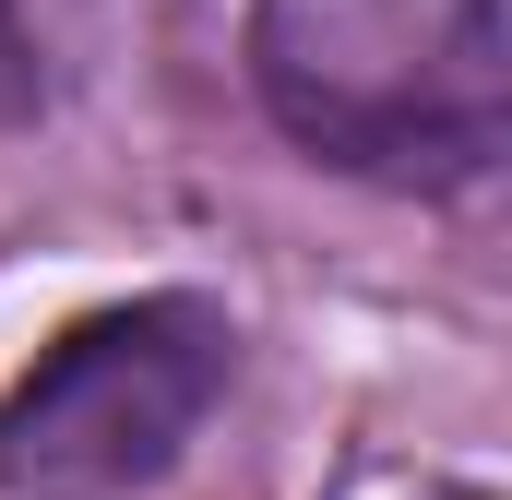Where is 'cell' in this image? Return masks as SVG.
Listing matches in <instances>:
<instances>
[{
	"label": "cell",
	"instance_id": "1",
	"mask_svg": "<svg viewBox=\"0 0 512 500\" xmlns=\"http://www.w3.org/2000/svg\"><path fill=\"white\" fill-rule=\"evenodd\" d=\"M251 84L298 155L465 191L512 131V36L501 0H251Z\"/></svg>",
	"mask_w": 512,
	"mask_h": 500
},
{
	"label": "cell",
	"instance_id": "2",
	"mask_svg": "<svg viewBox=\"0 0 512 500\" xmlns=\"http://www.w3.org/2000/svg\"><path fill=\"white\" fill-rule=\"evenodd\" d=\"M227 310L215 298H120L72 322L0 393V489L12 500H131L179 465V441L227 393Z\"/></svg>",
	"mask_w": 512,
	"mask_h": 500
}]
</instances>
